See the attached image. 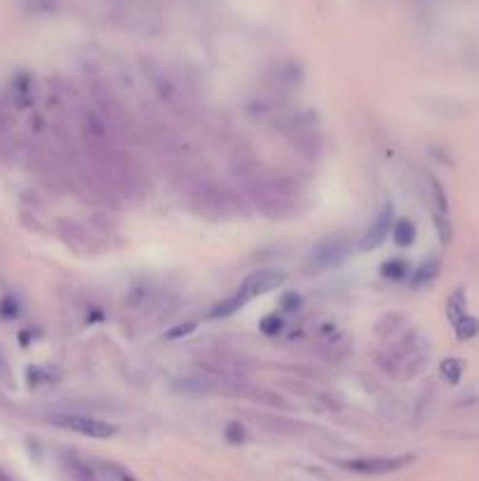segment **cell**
Returning <instances> with one entry per match:
<instances>
[{"mask_svg": "<svg viewBox=\"0 0 479 481\" xmlns=\"http://www.w3.org/2000/svg\"><path fill=\"white\" fill-rule=\"evenodd\" d=\"M428 359V348L423 345V340L418 336H406L402 340H397L387 355H383L381 364L387 374H404V376H416V371L426 364Z\"/></svg>", "mask_w": 479, "mask_h": 481, "instance_id": "obj_1", "label": "cell"}, {"mask_svg": "<svg viewBox=\"0 0 479 481\" xmlns=\"http://www.w3.org/2000/svg\"><path fill=\"white\" fill-rule=\"evenodd\" d=\"M45 420L50 425H54V428L76 432V435L89 437V439H113L120 432L118 425L106 423V420H99V418L80 416V413H50Z\"/></svg>", "mask_w": 479, "mask_h": 481, "instance_id": "obj_2", "label": "cell"}, {"mask_svg": "<svg viewBox=\"0 0 479 481\" xmlns=\"http://www.w3.org/2000/svg\"><path fill=\"white\" fill-rule=\"evenodd\" d=\"M416 460V455H367V458H345L336 460V465L345 472L362 474V477H381V474H392L404 467H409Z\"/></svg>", "mask_w": 479, "mask_h": 481, "instance_id": "obj_3", "label": "cell"}, {"mask_svg": "<svg viewBox=\"0 0 479 481\" xmlns=\"http://www.w3.org/2000/svg\"><path fill=\"white\" fill-rule=\"evenodd\" d=\"M348 249L350 247L343 237H326V240L317 242L313 247L311 256L306 259V272L308 275H320V272L343 265L345 256H348Z\"/></svg>", "mask_w": 479, "mask_h": 481, "instance_id": "obj_4", "label": "cell"}, {"mask_svg": "<svg viewBox=\"0 0 479 481\" xmlns=\"http://www.w3.org/2000/svg\"><path fill=\"white\" fill-rule=\"evenodd\" d=\"M284 282H287V272L280 270V268H261V270H254L252 275L245 277V282L240 284V289L235 291V294H238L247 306L254 298L265 296V294H270V291H275L277 287H282Z\"/></svg>", "mask_w": 479, "mask_h": 481, "instance_id": "obj_5", "label": "cell"}, {"mask_svg": "<svg viewBox=\"0 0 479 481\" xmlns=\"http://www.w3.org/2000/svg\"><path fill=\"white\" fill-rule=\"evenodd\" d=\"M392 225H395V211H392L390 204H385L383 209L378 211V216L372 221V225H369L367 233L362 235V240H360L362 252H374V249H378L383 245L387 240V235H390Z\"/></svg>", "mask_w": 479, "mask_h": 481, "instance_id": "obj_6", "label": "cell"}, {"mask_svg": "<svg viewBox=\"0 0 479 481\" xmlns=\"http://www.w3.org/2000/svg\"><path fill=\"white\" fill-rule=\"evenodd\" d=\"M242 308H245V301H242L238 294H233L228 298H221V301L209 310L207 317L209 320H226V317H233V315Z\"/></svg>", "mask_w": 479, "mask_h": 481, "instance_id": "obj_7", "label": "cell"}, {"mask_svg": "<svg viewBox=\"0 0 479 481\" xmlns=\"http://www.w3.org/2000/svg\"><path fill=\"white\" fill-rule=\"evenodd\" d=\"M392 240L397 247H411L416 242V225L409 218H399L392 225Z\"/></svg>", "mask_w": 479, "mask_h": 481, "instance_id": "obj_8", "label": "cell"}, {"mask_svg": "<svg viewBox=\"0 0 479 481\" xmlns=\"http://www.w3.org/2000/svg\"><path fill=\"white\" fill-rule=\"evenodd\" d=\"M439 268H442V261L439 259L423 261V263L418 265V270L414 272V279H411V284H414V287H423V284L433 282V279L439 275Z\"/></svg>", "mask_w": 479, "mask_h": 481, "instance_id": "obj_9", "label": "cell"}, {"mask_svg": "<svg viewBox=\"0 0 479 481\" xmlns=\"http://www.w3.org/2000/svg\"><path fill=\"white\" fill-rule=\"evenodd\" d=\"M446 315L453 324H458L463 317H468V310H465V298H463V291H456L446 303Z\"/></svg>", "mask_w": 479, "mask_h": 481, "instance_id": "obj_10", "label": "cell"}, {"mask_svg": "<svg viewBox=\"0 0 479 481\" xmlns=\"http://www.w3.org/2000/svg\"><path fill=\"white\" fill-rule=\"evenodd\" d=\"M456 326V333H458V338L460 340H470V338H475L477 333H479V320H475V317H463L458 322V324H453Z\"/></svg>", "mask_w": 479, "mask_h": 481, "instance_id": "obj_11", "label": "cell"}, {"mask_svg": "<svg viewBox=\"0 0 479 481\" xmlns=\"http://www.w3.org/2000/svg\"><path fill=\"white\" fill-rule=\"evenodd\" d=\"M381 275L387 277V279H404L406 275V263L402 259H395V261H387L381 268Z\"/></svg>", "mask_w": 479, "mask_h": 481, "instance_id": "obj_12", "label": "cell"}, {"mask_svg": "<svg viewBox=\"0 0 479 481\" xmlns=\"http://www.w3.org/2000/svg\"><path fill=\"white\" fill-rule=\"evenodd\" d=\"M460 374H463V362L460 359H446V362H442V376H444V381L458 383Z\"/></svg>", "mask_w": 479, "mask_h": 481, "instance_id": "obj_13", "label": "cell"}, {"mask_svg": "<svg viewBox=\"0 0 479 481\" xmlns=\"http://www.w3.org/2000/svg\"><path fill=\"white\" fill-rule=\"evenodd\" d=\"M259 326H261V331H263L265 336H277V333L282 331V326H284V320L277 313H272V315H268V317L261 320Z\"/></svg>", "mask_w": 479, "mask_h": 481, "instance_id": "obj_14", "label": "cell"}, {"mask_svg": "<svg viewBox=\"0 0 479 481\" xmlns=\"http://www.w3.org/2000/svg\"><path fill=\"white\" fill-rule=\"evenodd\" d=\"M435 225H437V233H439V240L448 245L453 237V228H451V221H448L446 214H435Z\"/></svg>", "mask_w": 479, "mask_h": 481, "instance_id": "obj_15", "label": "cell"}, {"mask_svg": "<svg viewBox=\"0 0 479 481\" xmlns=\"http://www.w3.org/2000/svg\"><path fill=\"white\" fill-rule=\"evenodd\" d=\"M195 322H186V324H179V326H174V329H169L167 331V338L169 340H177V338H184L188 336V333H193L195 331Z\"/></svg>", "mask_w": 479, "mask_h": 481, "instance_id": "obj_16", "label": "cell"}, {"mask_svg": "<svg viewBox=\"0 0 479 481\" xmlns=\"http://www.w3.org/2000/svg\"><path fill=\"white\" fill-rule=\"evenodd\" d=\"M433 193H435V202H437L439 207V214H446V195H444V188H442V184L437 179H433Z\"/></svg>", "mask_w": 479, "mask_h": 481, "instance_id": "obj_17", "label": "cell"}, {"mask_svg": "<svg viewBox=\"0 0 479 481\" xmlns=\"http://www.w3.org/2000/svg\"><path fill=\"white\" fill-rule=\"evenodd\" d=\"M226 437H228V441L240 444L242 439H245V432H242V425H238V423H230V425H228V430H226Z\"/></svg>", "mask_w": 479, "mask_h": 481, "instance_id": "obj_18", "label": "cell"}, {"mask_svg": "<svg viewBox=\"0 0 479 481\" xmlns=\"http://www.w3.org/2000/svg\"><path fill=\"white\" fill-rule=\"evenodd\" d=\"M106 467H108V472L115 474V479H118V481H137L130 472L123 470V467H118V465H106Z\"/></svg>", "mask_w": 479, "mask_h": 481, "instance_id": "obj_19", "label": "cell"}, {"mask_svg": "<svg viewBox=\"0 0 479 481\" xmlns=\"http://www.w3.org/2000/svg\"><path fill=\"white\" fill-rule=\"evenodd\" d=\"M0 481H12L10 477H8V474H5L3 470H0Z\"/></svg>", "mask_w": 479, "mask_h": 481, "instance_id": "obj_20", "label": "cell"}]
</instances>
